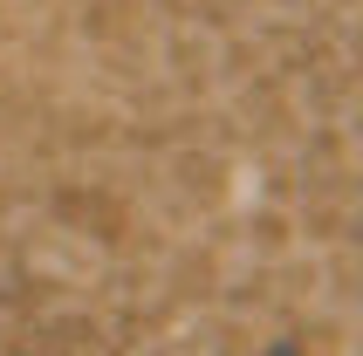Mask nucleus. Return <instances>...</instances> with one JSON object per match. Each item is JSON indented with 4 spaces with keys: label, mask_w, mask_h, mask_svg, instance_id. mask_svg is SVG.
I'll return each instance as SVG.
<instances>
[{
    "label": "nucleus",
    "mask_w": 363,
    "mask_h": 356,
    "mask_svg": "<svg viewBox=\"0 0 363 356\" xmlns=\"http://www.w3.org/2000/svg\"><path fill=\"white\" fill-rule=\"evenodd\" d=\"M261 356H302V343H288V336H281V343H267Z\"/></svg>",
    "instance_id": "1"
}]
</instances>
